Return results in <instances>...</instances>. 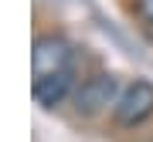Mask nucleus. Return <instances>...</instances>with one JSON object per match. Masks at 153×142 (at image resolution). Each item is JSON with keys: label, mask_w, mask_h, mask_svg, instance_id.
I'll use <instances>...</instances> for the list:
<instances>
[{"label": "nucleus", "mask_w": 153, "mask_h": 142, "mask_svg": "<svg viewBox=\"0 0 153 142\" xmlns=\"http://www.w3.org/2000/svg\"><path fill=\"white\" fill-rule=\"evenodd\" d=\"M71 88H75V78H71V71H65V75L34 81V98H38L41 108H58V105L71 95Z\"/></svg>", "instance_id": "nucleus-4"}, {"label": "nucleus", "mask_w": 153, "mask_h": 142, "mask_svg": "<svg viewBox=\"0 0 153 142\" xmlns=\"http://www.w3.org/2000/svg\"><path fill=\"white\" fill-rule=\"evenodd\" d=\"M150 41H153V27H150Z\"/></svg>", "instance_id": "nucleus-6"}, {"label": "nucleus", "mask_w": 153, "mask_h": 142, "mask_svg": "<svg viewBox=\"0 0 153 142\" xmlns=\"http://www.w3.org/2000/svg\"><path fill=\"white\" fill-rule=\"evenodd\" d=\"M153 115V81H146V78H136L133 85H126L119 91V98H116L112 105V119L116 125L123 129H136L143 125Z\"/></svg>", "instance_id": "nucleus-2"}, {"label": "nucleus", "mask_w": 153, "mask_h": 142, "mask_svg": "<svg viewBox=\"0 0 153 142\" xmlns=\"http://www.w3.org/2000/svg\"><path fill=\"white\" fill-rule=\"evenodd\" d=\"M133 7H136V14L153 27V0H133Z\"/></svg>", "instance_id": "nucleus-5"}, {"label": "nucleus", "mask_w": 153, "mask_h": 142, "mask_svg": "<svg viewBox=\"0 0 153 142\" xmlns=\"http://www.w3.org/2000/svg\"><path fill=\"white\" fill-rule=\"evenodd\" d=\"M116 98H119L116 75H92L82 88H75V112L92 119V115L105 112L109 105H116Z\"/></svg>", "instance_id": "nucleus-3"}, {"label": "nucleus", "mask_w": 153, "mask_h": 142, "mask_svg": "<svg viewBox=\"0 0 153 142\" xmlns=\"http://www.w3.org/2000/svg\"><path fill=\"white\" fill-rule=\"evenodd\" d=\"M65 71H71V44L61 34H41L31 44V75H34V81L65 75Z\"/></svg>", "instance_id": "nucleus-1"}]
</instances>
